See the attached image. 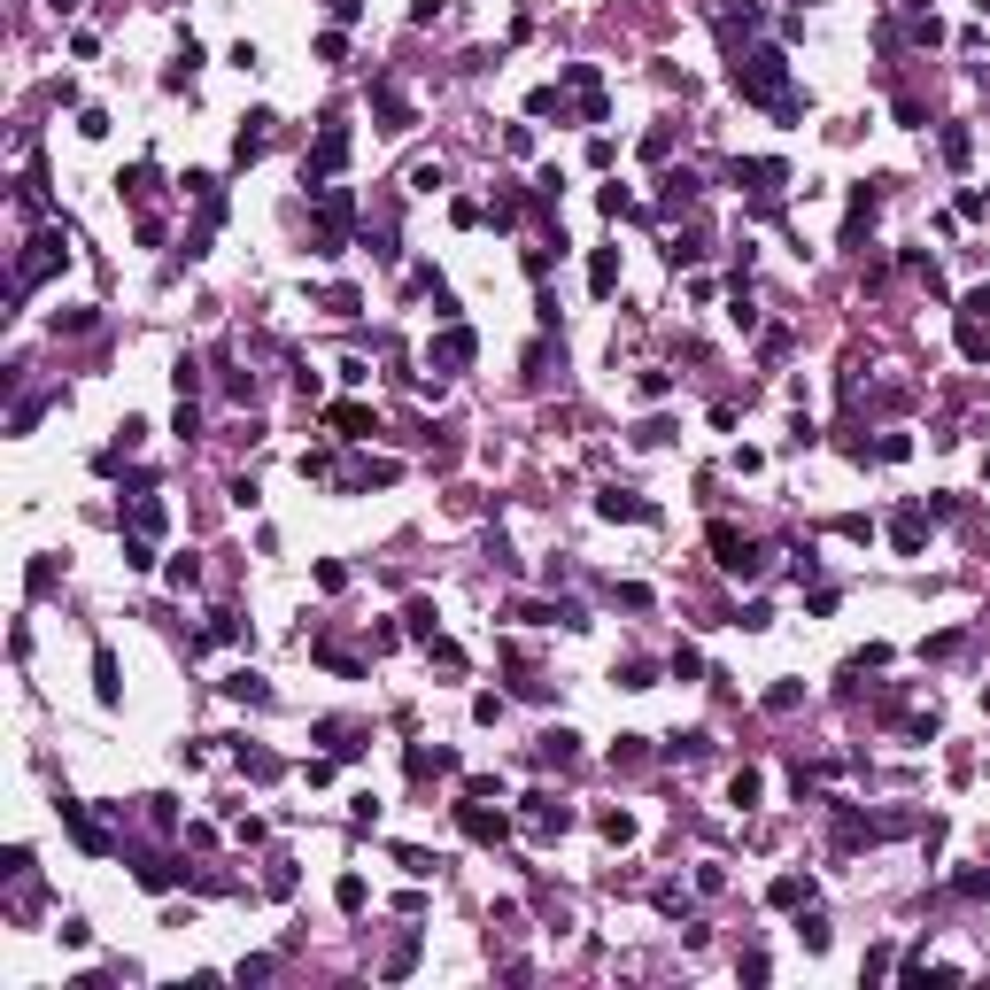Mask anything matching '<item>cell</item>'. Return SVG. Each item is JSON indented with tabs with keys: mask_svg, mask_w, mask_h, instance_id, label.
<instances>
[{
	"mask_svg": "<svg viewBox=\"0 0 990 990\" xmlns=\"http://www.w3.org/2000/svg\"><path fill=\"white\" fill-rule=\"evenodd\" d=\"M782 70H789V62L774 55V47H758V55L735 62V93H743V101H758V109H774V117H797V93L782 86Z\"/></svg>",
	"mask_w": 990,
	"mask_h": 990,
	"instance_id": "obj_1",
	"label": "cell"
},
{
	"mask_svg": "<svg viewBox=\"0 0 990 990\" xmlns=\"http://www.w3.org/2000/svg\"><path fill=\"white\" fill-rule=\"evenodd\" d=\"M310 209H318V256H341L349 248V217H356L349 186H310Z\"/></svg>",
	"mask_w": 990,
	"mask_h": 990,
	"instance_id": "obj_2",
	"label": "cell"
},
{
	"mask_svg": "<svg viewBox=\"0 0 990 990\" xmlns=\"http://www.w3.org/2000/svg\"><path fill=\"white\" fill-rule=\"evenodd\" d=\"M349 163V124L341 117H325V132H318V147L302 155V186H333V171Z\"/></svg>",
	"mask_w": 990,
	"mask_h": 990,
	"instance_id": "obj_3",
	"label": "cell"
},
{
	"mask_svg": "<svg viewBox=\"0 0 990 990\" xmlns=\"http://www.w3.org/2000/svg\"><path fill=\"white\" fill-rule=\"evenodd\" d=\"M712 557H720L728 573H743V581H758V573H766L758 542H751V534H735V526H712Z\"/></svg>",
	"mask_w": 990,
	"mask_h": 990,
	"instance_id": "obj_4",
	"label": "cell"
},
{
	"mask_svg": "<svg viewBox=\"0 0 990 990\" xmlns=\"http://www.w3.org/2000/svg\"><path fill=\"white\" fill-rule=\"evenodd\" d=\"M735 186L743 194H758V202H774L789 186V163H774V155H751V163H735Z\"/></svg>",
	"mask_w": 990,
	"mask_h": 990,
	"instance_id": "obj_5",
	"label": "cell"
},
{
	"mask_svg": "<svg viewBox=\"0 0 990 990\" xmlns=\"http://www.w3.org/2000/svg\"><path fill=\"white\" fill-rule=\"evenodd\" d=\"M55 263H62V233H39V240H31V256L16 263V294H31L47 271H55Z\"/></svg>",
	"mask_w": 990,
	"mask_h": 990,
	"instance_id": "obj_6",
	"label": "cell"
},
{
	"mask_svg": "<svg viewBox=\"0 0 990 990\" xmlns=\"http://www.w3.org/2000/svg\"><path fill=\"white\" fill-rule=\"evenodd\" d=\"M596 511H604V519H635V526L658 519V503H642L635 488H604V495H596Z\"/></svg>",
	"mask_w": 990,
	"mask_h": 990,
	"instance_id": "obj_7",
	"label": "cell"
},
{
	"mask_svg": "<svg viewBox=\"0 0 990 990\" xmlns=\"http://www.w3.org/2000/svg\"><path fill=\"white\" fill-rule=\"evenodd\" d=\"M325 426H333L341 441H364V434H379V418H372L364 403H333V410H325Z\"/></svg>",
	"mask_w": 990,
	"mask_h": 990,
	"instance_id": "obj_8",
	"label": "cell"
},
{
	"mask_svg": "<svg viewBox=\"0 0 990 990\" xmlns=\"http://www.w3.org/2000/svg\"><path fill=\"white\" fill-rule=\"evenodd\" d=\"M62 828H70V836H78L86 851H109V828H101V820H93L86 805H70V797H62Z\"/></svg>",
	"mask_w": 990,
	"mask_h": 990,
	"instance_id": "obj_9",
	"label": "cell"
},
{
	"mask_svg": "<svg viewBox=\"0 0 990 990\" xmlns=\"http://www.w3.org/2000/svg\"><path fill=\"white\" fill-rule=\"evenodd\" d=\"M457 820L472 844H503V813H488V805H457Z\"/></svg>",
	"mask_w": 990,
	"mask_h": 990,
	"instance_id": "obj_10",
	"label": "cell"
},
{
	"mask_svg": "<svg viewBox=\"0 0 990 990\" xmlns=\"http://www.w3.org/2000/svg\"><path fill=\"white\" fill-rule=\"evenodd\" d=\"M263 147H271V117H263V109H256V117L240 124V140H233V163H256Z\"/></svg>",
	"mask_w": 990,
	"mask_h": 990,
	"instance_id": "obj_11",
	"label": "cell"
},
{
	"mask_svg": "<svg viewBox=\"0 0 990 990\" xmlns=\"http://www.w3.org/2000/svg\"><path fill=\"white\" fill-rule=\"evenodd\" d=\"M472 349H480V341H472L465 325H449V333L434 341V364H449V372H457V364H472Z\"/></svg>",
	"mask_w": 990,
	"mask_h": 990,
	"instance_id": "obj_12",
	"label": "cell"
},
{
	"mask_svg": "<svg viewBox=\"0 0 990 990\" xmlns=\"http://www.w3.org/2000/svg\"><path fill=\"white\" fill-rule=\"evenodd\" d=\"M117 689H124V681H117V650L101 642V650H93V697H101V704H117Z\"/></svg>",
	"mask_w": 990,
	"mask_h": 990,
	"instance_id": "obj_13",
	"label": "cell"
},
{
	"mask_svg": "<svg viewBox=\"0 0 990 990\" xmlns=\"http://www.w3.org/2000/svg\"><path fill=\"white\" fill-rule=\"evenodd\" d=\"M805 898H813V882H805V874H774V890H766V905H782V913H797Z\"/></svg>",
	"mask_w": 990,
	"mask_h": 990,
	"instance_id": "obj_14",
	"label": "cell"
},
{
	"mask_svg": "<svg viewBox=\"0 0 990 990\" xmlns=\"http://www.w3.org/2000/svg\"><path fill=\"white\" fill-rule=\"evenodd\" d=\"M372 101H379V117H387V132H410V101L395 86H372Z\"/></svg>",
	"mask_w": 990,
	"mask_h": 990,
	"instance_id": "obj_15",
	"label": "cell"
},
{
	"mask_svg": "<svg viewBox=\"0 0 990 990\" xmlns=\"http://www.w3.org/2000/svg\"><path fill=\"white\" fill-rule=\"evenodd\" d=\"M588 287H596V294H612V287H619V248H596V263H588Z\"/></svg>",
	"mask_w": 990,
	"mask_h": 990,
	"instance_id": "obj_16",
	"label": "cell"
},
{
	"mask_svg": "<svg viewBox=\"0 0 990 990\" xmlns=\"http://www.w3.org/2000/svg\"><path fill=\"white\" fill-rule=\"evenodd\" d=\"M921 534H929V519H921V511H898V526H890V542H898L905 557L921 550Z\"/></svg>",
	"mask_w": 990,
	"mask_h": 990,
	"instance_id": "obj_17",
	"label": "cell"
},
{
	"mask_svg": "<svg viewBox=\"0 0 990 990\" xmlns=\"http://www.w3.org/2000/svg\"><path fill=\"white\" fill-rule=\"evenodd\" d=\"M225 697H240V704H271V689H263L256 673H233V681H225Z\"/></svg>",
	"mask_w": 990,
	"mask_h": 990,
	"instance_id": "obj_18",
	"label": "cell"
},
{
	"mask_svg": "<svg viewBox=\"0 0 990 990\" xmlns=\"http://www.w3.org/2000/svg\"><path fill=\"white\" fill-rule=\"evenodd\" d=\"M333 898H341V913H364V874H341V890H333Z\"/></svg>",
	"mask_w": 990,
	"mask_h": 990,
	"instance_id": "obj_19",
	"label": "cell"
},
{
	"mask_svg": "<svg viewBox=\"0 0 990 990\" xmlns=\"http://www.w3.org/2000/svg\"><path fill=\"white\" fill-rule=\"evenodd\" d=\"M797 936H805V952H828V921H820V913H805V921H797Z\"/></svg>",
	"mask_w": 990,
	"mask_h": 990,
	"instance_id": "obj_20",
	"label": "cell"
},
{
	"mask_svg": "<svg viewBox=\"0 0 990 990\" xmlns=\"http://www.w3.org/2000/svg\"><path fill=\"white\" fill-rule=\"evenodd\" d=\"M728 797H735V805H743V813H751V805H758V774H751V766H743V774H735V782H728Z\"/></svg>",
	"mask_w": 990,
	"mask_h": 990,
	"instance_id": "obj_21",
	"label": "cell"
},
{
	"mask_svg": "<svg viewBox=\"0 0 990 990\" xmlns=\"http://www.w3.org/2000/svg\"><path fill=\"white\" fill-rule=\"evenodd\" d=\"M596 828H604L612 844H635V820H627V813H604V820H596Z\"/></svg>",
	"mask_w": 990,
	"mask_h": 990,
	"instance_id": "obj_22",
	"label": "cell"
},
{
	"mask_svg": "<svg viewBox=\"0 0 990 990\" xmlns=\"http://www.w3.org/2000/svg\"><path fill=\"white\" fill-rule=\"evenodd\" d=\"M612 681H619V689H650V666H642V658H627V666H619Z\"/></svg>",
	"mask_w": 990,
	"mask_h": 990,
	"instance_id": "obj_23",
	"label": "cell"
},
{
	"mask_svg": "<svg viewBox=\"0 0 990 990\" xmlns=\"http://www.w3.org/2000/svg\"><path fill=\"white\" fill-rule=\"evenodd\" d=\"M70 8H78V0H55V16H70Z\"/></svg>",
	"mask_w": 990,
	"mask_h": 990,
	"instance_id": "obj_24",
	"label": "cell"
}]
</instances>
